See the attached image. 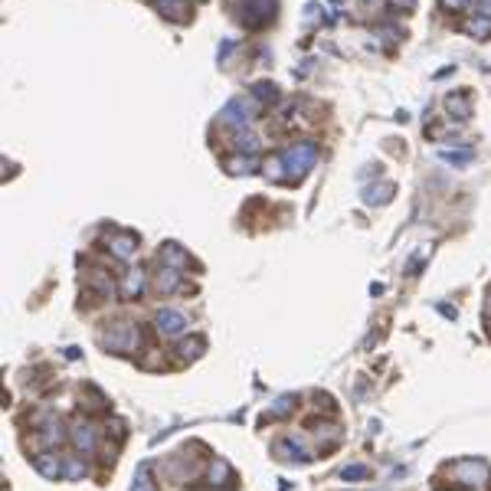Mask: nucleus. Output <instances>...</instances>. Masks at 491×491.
Segmentation results:
<instances>
[{
  "instance_id": "f8f14e48",
  "label": "nucleus",
  "mask_w": 491,
  "mask_h": 491,
  "mask_svg": "<svg viewBox=\"0 0 491 491\" xmlns=\"http://www.w3.org/2000/svg\"><path fill=\"white\" fill-rule=\"evenodd\" d=\"M89 285L95 288L99 295H105V298L115 292V282L108 278V272H102V269H92V272H89Z\"/></svg>"
},
{
  "instance_id": "9b49d317",
  "label": "nucleus",
  "mask_w": 491,
  "mask_h": 491,
  "mask_svg": "<svg viewBox=\"0 0 491 491\" xmlns=\"http://www.w3.org/2000/svg\"><path fill=\"white\" fill-rule=\"evenodd\" d=\"M108 249H112L115 259L128 263V259L138 252V240H135V236H115V240H108Z\"/></svg>"
},
{
  "instance_id": "412c9836",
  "label": "nucleus",
  "mask_w": 491,
  "mask_h": 491,
  "mask_svg": "<svg viewBox=\"0 0 491 491\" xmlns=\"http://www.w3.org/2000/svg\"><path fill=\"white\" fill-rule=\"evenodd\" d=\"M85 400H89V403H85L89 410H105V397L95 387H85Z\"/></svg>"
},
{
  "instance_id": "4468645a",
  "label": "nucleus",
  "mask_w": 491,
  "mask_h": 491,
  "mask_svg": "<svg viewBox=\"0 0 491 491\" xmlns=\"http://www.w3.org/2000/svg\"><path fill=\"white\" fill-rule=\"evenodd\" d=\"M177 351H181L183 360H197V357L206 351V341H203V338H187V341L177 344Z\"/></svg>"
},
{
  "instance_id": "20e7f679",
  "label": "nucleus",
  "mask_w": 491,
  "mask_h": 491,
  "mask_svg": "<svg viewBox=\"0 0 491 491\" xmlns=\"http://www.w3.org/2000/svg\"><path fill=\"white\" fill-rule=\"evenodd\" d=\"M275 458H282V462H295V465H305V462H311V452L305 449V442H301V435H285V439H278L272 446Z\"/></svg>"
},
{
  "instance_id": "9d476101",
  "label": "nucleus",
  "mask_w": 491,
  "mask_h": 491,
  "mask_svg": "<svg viewBox=\"0 0 491 491\" xmlns=\"http://www.w3.org/2000/svg\"><path fill=\"white\" fill-rule=\"evenodd\" d=\"M118 292H122V298L135 301V298L144 292V272H141V269H131V272L125 275V282L118 285Z\"/></svg>"
},
{
  "instance_id": "6ab92c4d",
  "label": "nucleus",
  "mask_w": 491,
  "mask_h": 491,
  "mask_svg": "<svg viewBox=\"0 0 491 491\" xmlns=\"http://www.w3.org/2000/svg\"><path fill=\"white\" fill-rule=\"evenodd\" d=\"M160 259H164L167 265H174V269H177V265H187V256H183L177 246H167V249L160 252Z\"/></svg>"
},
{
  "instance_id": "a211bd4d",
  "label": "nucleus",
  "mask_w": 491,
  "mask_h": 491,
  "mask_svg": "<svg viewBox=\"0 0 491 491\" xmlns=\"http://www.w3.org/2000/svg\"><path fill=\"white\" fill-rule=\"evenodd\" d=\"M131 491H158V488H154V481H151V469H148V465H141V469H138Z\"/></svg>"
},
{
  "instance_id": "dca6fc26",
  "label": "nucleus",
  "mask_w": 491,
  "mask_h": 491,
  "mask_svg": "<svg viewBox=\"0 0 491 491\" xmlns=\"http://www.w3.org/2000/svg\"><path fill=\"white\" fill-rule=\"evenodd\" d=\"M341 478H344V481H367V478H370V469H367L364 462L344 465V469H341Z\"/></svg>"
},
{
  "instance_id": "7ed1b4c3",
  "label": "nucleus",
  "mask_w": 491,
  "mask_h": 491,
  "mask_svg": "<svg viewBox=\"0 0 491 491\" xmlns=\"http://www.w3.org/2000/svg\"><path fill=\"white\" fill-rule=\"evenodd\" d=\"M63 439H66V433H63V423H59L56 413L46 419V426H40V429L30 435L33 449H40V452H53L56 446H63Z\"/></svg>"
},
{
  "instance_id": "4be33fe9",
  "label": "nucleus",
  "mask_w": 491,
  "mask_h": 491,
  "mask_svg": "<svg viewBox=\"0 0 491 491\" xmlns=\"http://www.w3.org/2000/svg\"><path fill=\"white\" fill-rule=\"evenodd\" d=\"M469 33H475V36H481V40H485V36L491 33V20H485V17L472 20V23H469Z\"/></svg>"
},
{
  "instance_id": "1a4fd4ad",
  "label": "nucleus",
  "mask_w": 491,
  "mask_h": 491,
  "mask_svg": "<svg viewBox=\"0 0 491 491\" xmlns=\"http://www.w3.org/2000/svg\"><path fill=\"white\" fill-rule=\"evenodd\" d=\"M154 285H158L160 295H171V292H177V285H181V272H177L174 265H160Z\"/></svg>"
},
{
  "instance_id": "f03ea898",
  "label": "nucleus",
  "mask_w": 491,
  "mask_h": 491,
  "mask_svg": "<svg viewBox=\"0 0 491 491\" xmlns=\"http://www.w3.org/2000/svg\"><path fill=\"white\" fill-rule=\"evenodd\" d=\"M138 344H141V331L131 321H115L112 328L102 334V347L115 351V354H135Z\"/></svg>"
},
{
  "instance_id": "b1692460",
  "label": "nucleus",
  "mask_w": 491,
  "mask_h": 491,
  "mask_svg": "<svg viewBox=\"0 0 491 491\" xmlns=\"http://www.w3.org/2000/svg\"><path fill=\"white\" fill-rule=\"evenodd\" d=\"M485 311H488V315H491V295H488V301H485Z\"/></svg>"
},
{
  "instance_id": "2eb2a0df",
  "label": "nucleus",
  "mask_w": 491,
  "mask_h": 491,
  "mask_svg": "<svg viewBox=\"0 0 491 491\" xmlns=\"http://www.w3.org/2000/svg\"><path fill=\"white\" fill-rule=\"evenodd\" d=\"M229 478H233L229 462H223V458H213V462H210V485H226Z\"/></svg>"
},
{
  "instance_id": "ddd939ff",
  "label": "nucleus",
  "mask_w": 491,
  "mask_h": 491,
  "mask_svg": "<svg viewBox=\"0 0 491 491\" xmlns=\"http://www.w3.org/2000/svg\"><path fill=\"white\" fill-rule=\"evenodd\" d=\"M295 410V397H278V400L263 413V423L265 419H278V416H288V413Z\"/></svg>"
},
{
  "instance_id": "aec40b11",
  "label": "nucleus",
  "mask_w": 491,
  "mask_h": 491,
  "mask_svg": "<svg viewBox=\"0 0 491 491\" xmlns=\"http://www.w3.org/2000/svg\"><path fill=\"white\" fill-rule=\"evenodd\" d=\"M66 478H85V465L76 456H66Z\"/></svg>"
},
{
  "instance_id": "0eeeda50",
  "label": "nucleus",
  "mask_w": 491,
  "mask_h": 491,
  "mask_svg": "<svg viewBox=\"0 0 491 491\" xmlns=\"http://www.w3.org/2000/svg\"><path fill=\"white\" fill-rule=\"evenodd\" d=\"M154 328H158L160 334H167V338H177V334L187 331V318L174 308H160L158 315H154Z\"/></svg>"
},
{
  "instance_id": "39448f33",
  "label": "nucleus",
  "mask_w": 491,
  "mask_h": 491,
  "mask_svg": "<svg viewBox=\"0 0 491 491\" xmlns=\"http://www.w3.org/2000/svg\"><path fill=\"white\" fill-rule=\"evenodd\" d=\"M69 439H72V446L79 449L82 456L95 452V442H99V435H95L92 423H89V419H82V416H76V419H72V426H69Z\"/></svg>"
},
{
  "instance_id": "423d86ee",
  "label": "nucleus",
  "mask_w": 491,
  "mask_h": 491,
  "mask_svg": "<svg viewBox=\"0 0 491 491\" xmlns=\"http://www.w3.org/2000/svg\"><path fill=\"white\" fill-rule=\"evenodd\" d=\"M315 429V442H318V452H331L344 442V429L338 423H311Z\"/></svg>"
},
{
  "instance_id": "f257e3e1",
  "label": "nucleus",
  "mask_w": 491,
  "mask_h": 491,
  "mask_svg": "<svg viewBox=\"0 0 491 491\" xmlns=\"http://www.w3.org/2000/svg\"><path fill=\"white\" fill-rule=\"evenodd\" d=\"M449 478L458 491H481L491 481V469L481 458H458L449 465Z\"/></svg>"
},
{
  "instance_id": "5701e85b",
  "label": "nucleus",
  "mask_w": 491,
  "mask_h": 491,
  "mask_svg": "<svg viewBox=\"0 0 491 491\" xmlns=\"http://www.w3.org/2000/svg\"><path fill=\"white\" fill-rule=\"evenodd\" d=\"M465 0H442V7H462Z\"/></svg>"
},
{
  "instance_id": "f3484780",
  "label": "nucleus",
  "mask_w": 491,
  "mask_h": 491,
  "mask_svg": "<svg viewBox=\"0 0 491 491\" xmlns=\"http://www.w3.org/2000/svg\"><path fill=\"white\" fill-rule=\"evenodd\" d=\"M446 108L456 115V118H469V95H449Z\"/></svg>"
},
{
  "instance_id": "393cba45",
  "label": "nucleus",
  "mask_w": 491,
  "mask_h": 491,
  "mask_svg": "<svg viewBox=\"0 0 491 491\" xmlns=\"http://www.w3.org/2000/svg\"><path fill=\"white\" fill-rule=\"evenodd\" d=\"M194 491H213V485H210V488H194Z\"/></svg>"
},
{
  "instance_id": "6e6552de",
  "label": "nucleus",
  "mask_w": 491,
  "mask_h": 491,
  "mask_svg": "<svg viewBox=\"0 0 491 491\" xmlns=\"http://www.w3.org/2000/svg\"><path fill=\"white\" fill-rule=\"evenodd\" d=\"M33 465L40 475H46V478H63L66 475V462L63 458H56V452H40V456L33 458Z\"/></svg>"
}]
</instances>
